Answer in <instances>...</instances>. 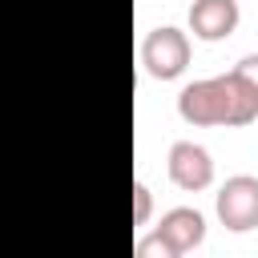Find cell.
<instances>
[{"mask_svg":"<svg viewBox=\"0 0 258 258\" xmlns=\"http://www.w3.org/2000/svg\"><path fill=\"white\" fill-rule=\"evenodd\" d=\"M177 113L185 125H250L258 121V93L234 69L222 77L189 81L177 93Z\"/></svg>","mask_w":258,"mask_h":258,"instance_id":"cell-1","label":"cell"},{"mask_svg":"<svg viewBox=\"0 0 258 258\" xmlns=\"http://www.w3.org/2000/svg\"><path fill=\"white\" fill-rule=\"evenodd\" d=\"M189 36L173 24H161L141 40V64L153 81H177L189 69Z\"/></svg>","mask_w":258,"mask_h":258,"instance_id":"cell-2","label":"cell"},{"mask_svg":"<svg viewBox=\"0 0 258 258\" xmlns=\"http://www.w3.org/2000/svg\"><path fill=\"white\" fill-rule=\"evenodd\" d=\"M214 210H218V222L234 234L258 230V177H250V173L226 177V185L214 198Z\"/></svg>","mask_w":258,"mask_h":258,"instance_id":"cell-3","label":"cell"},{"mask_svg":"<svg viewBox=\"0 0 258 258\" xmlns=\"http://www.w3.org/2000/svg\"><path fill=\"white\" fill-rule=\"evenodd\" d=\"M165 169H169V181L185 194H202V189L214 185V157L198 141H173L169 157H165Z\"/></svg>","mask_w":258,"mask_h":258,"instance_id":"cell-4","label":"cell"},{"mask_svg":"<svg viewBox=\"0 0 258 258\" xmlns=\"http://www.w3.org/2000/svg\"><path fill=\"white\" fill-rule=\"evenodd\" d=\"M242 20V8L238 0H194L189 4V32L206 44H218L226 40Z\"/></svg>","mask_w":258,"mask_h":258,"instance_id":"cell-5","label":"cell"},{"mask_svg":"<svg viewBox=\"0 0 258 258\" xmlns=\"http://www.w3.org/2000/svg\"><path fill=\"white\" fill-rule=\"evenodd\" d=\"M157 234H161V238L173 246V254L181 258V254H189V250H198V246L206 242V218H202L194 206H177V210L161 214Z\"/></svg>","mask_w":258,"mask_h":258,"instance_id":"cell-6","label":"cell"},{"mask_svg":"<svg viewBox=\"0 0 258 258\" xmlns=\"http://www.w3.org/2000/svg\"><path fill=\"white\" fill-rule=\"evenodd\" d=\"M137 258H177V254H173V246L153 230L149 238H141V242H137Z\"/></svg>","mask_w":258,"mask_h":258,"instance_id":"cell-7","label":"cell"},{"mask_svg":"<svg viewBox=\"0 0 258 258\" xmlns=\"http://www.w3.org/2000/svg\"><path fill=\"white\" fill-rule=\"evenodd\" d=\"M149 214H153L149 185H145V181H133V222H137V226H145V222H149Z\"/></svg>","mask_w":258,"mask_h":258,"instance_id":"cell-8","label":"cell"},{"mask_svg":"<svg viewBox=\"0 0 258 258\" xmlns=\"http://www.w3.org/2000/svg\"><path fill=\"white\" fill-rule=\"evenodd\" d=\"M234 69H238V73H242V77H246V81L254 85V93H258V52H250V56H242V60H238Z\"/></svg>","mask_w":258,"mask_h":258,"instance_id":"cell-9","label":"cell"}]
</instances>
